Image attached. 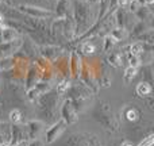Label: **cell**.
Masks as SVG:
<instances>
[{
    "label": "cell",
    "mask_w": 154,
    "mask_h": 146,
    "mask_svg": "<svg viewBox=\"0 0 154 146\" xmlns=\"http://www.w3.org/2000/svg\"><path fill=\"white\" fill-rule=\"evenodd\" d=\"M137 93L139 96H147L152 93V87L147 82H139L138 87H137Z\"/></svg>",
    "instance_id": "6da1fadb"
},
{
    "label": "cell",
    "mask_w": 154,
    "mask_h": 146,
    "mask_svg": "<svg viewBox=\"0 0 154 146\" xmlns=\"http://www.w3.org/2000/svg\"><path fill=\"white\" fill-rule=\"evenodd\" d=\"M22 8H23V11H26V12L31 14V15H37V16H46L50 14V12H48V11L39 10V8H32V7H22Z\"/></svg>",
    "instance_id": "7a4b0ae2"
},
{
    "label": "cell",
    "mask_w": 154,
    "mask_h": 146,
    "mask_svg": "<svg viewBox=\"0 0 154 146\" xmlns=\"http://www.w3.org/2000/svg\"><path fill=\"white\" fill-rule=\"evenodd\" d=\"M14 37H15V31H14L12 29H8V27H5V29L2 30V38L3 41H12Z\"/></svg>",
    "instance_id": "3957f363"
},
{
    "label": "cell",
    "mask_w": 154,
    "mask_h": 146,
    "mask_svg": "<svg viewBox=\"0 0 154 146\" xmlns=\"http://www.w3.org/2000/svg\"><path fill=\"white\" fill-rule=\"evenodd\" d=\"M142 50H143V46H142V43L137 42V43H133L130 48V54H133V56H139V54L142 53Z\"/></svg>",
    "instance_id": "277c9868"
},
{
    "label": "cell",
    "mask_w": 154,
    "mask_h": 146,
    "mask_svg": "<svg viewBox=\"0 0 154 146\" xmlns=\"http://www.w3.org/2000/svg\"><path fill=\"white\" fill-rule=\"evenodd\" d=\"M135 74H137V68L128 67L125 72V80L126 81H130V80H133L134 77H135Z\"/></svg>",
    "instance_id": "5b68a950"
},
{
    "label": "cell",
    "mask_w": 154,
    "mask_h": 146,
    "mask_svg": "<svg viewBox=\"0 0 154 146\" xmlns=\"http://www.w3.org/2000/svg\"><path fill=\"white\" fill-rule=\"evenodd\" d=\"M81 51L84 54H93L96 51V48L92 45V43H89V42H87V43H84L82 45V48H81Z\"/></svg>",
    "instance_id": "8992f818"
},
{
    "label": "cell",
    "mask_w": 154,
    "mask_h": 146,
    "mask_svg": "<svg viewBox=\"0 0 154 146\" xmlns=\"http://www.w3.org/2000/svg\"><path fill=\"white\" fill-rule=\"evenodd\" d=\"M69 85H70V82L68 81V80H62L60 84H57V92H58V93L66 92L68 88H69Z\"/></svg>",
    "instance_id": "52a82bcc"
},
{
    "label": "cell",
    "mask_w": 154,
    "mask_h": 146,
    "mask_svg": "<svg viewBox=\"0 0 154 146\" xmlns=\"http://www.w3.org/2000/svg\"><path fill=\"white\" fill-rule=\"evenodd\" d=\"M20 118H22V114L19 110H12V111L10 112V120L12 123H18L19 120H20Z\"/></svg>",
    "instance_id": "ba28073f"
},
{
    "label": "cell",
    "mask_w": 154,
    "mask_h": 146,
    "mask_svg": "<svg viewBox=\"0 0 154 146\" xmlns=\"http://www.w3.org/2000/svg\"><path fill=\"white\" fill-rule=\"evenodd\" d=\"M128 62H130V67L137 68V67L139 65V57H138V56H133V54H130V56H128Z\"/></svg>",
    "instance_id": "9c48e42d"
},
{
    "label": "cell",
    "mask_w": 154,
    "mask_h": 146,
    "mask_svg": "<svg viewBox=\"0 0 154 146\" xmlns=\"http://www.w3.org/2000/svg\"><path fill=\"white\" fill-rule=\"evenodd\" d=\"M153 142H154V135L152 134V135L146 137V138H145L143 141H142L138 146H152V145H153Z\"/></svg>",
    "instance_id": "30bf717a"
},
{
    "label": "cell",
    "mask_w": 154,
    "mask_h": 146,
    "mask_svg": "<svg viewBox=\"0 0 154 146\" xmlns=\"http://www.w3.org/2000/svg\"><path fill=\"white\" fill-rule=\"evenodd\" d=\"M126 116H127L128 120H137V118H138V112H137L135 110H128L127 114H126Z\"/></svg>",
    "instance_id": "8fae6325"
},
{
    "label": "cell",
    "mask_w": 154,
    "mask_h": 146,
    "mask_svg": "<svg viewBox=\"0 0 154 146\" xmlns=\"http://www.w3.org/2000/svg\"><path fill=\"white\" fill-rule=\"evenodd\" d=\"M118 3H119V5L122 8H127L128 5H130L131 0H118Z\"/></svg>",
    "instance_id": "7c38bea8"
},
{
    "label": "cell",
    "mask_w": 154,
    "mask_h": 146,
    "mask_svg": "<svg viewBox=\"0 0 154 146\" xmlns=\"http://www.w3.org/2000/svg\"><path fill=\"white\" fill-rule=\"evenodd\" d=\"M137 2L141 5H152L154 3V0H137Z\"/></svg>",
    "instance_id": "4fadbf2b"
},
{
    "label": "cell",
    "mask_w": 154,
    "mask_h": 146,
    "mask_svg": "<svg viewBox=\"0 0 154 146\" xmlns=\"http://www.w3.org/2000/svg\"><path fill=\"white\" fill-rule=\"evenodd\" d=\"M120 146H134V145H133V144H130V142H123V144L120 145Z\"/></svg>",
    "instance_id": "5bb4252c"
},
{
    "label": "cell",
    "mask_w": 154,
    "mask_h": 146,
    "mask_svg": "<svg viewBox=\"0 0 154 146\" xmlns=\"http://www.w3.org/2000/svg\"><path fill=\"white\" fill-rule=\"evenodd\" d=\"M3 22H4V16H3V14L0 12V24H2Z\"/></svg>",
    "instance_id": "9a60e30c"
}]
</instances>
